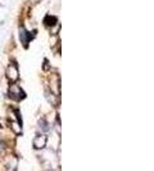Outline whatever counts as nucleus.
Instances as JSON below:
<instances>
[{"label":"nucleus","mask_w":154,"mask_h":171,"mask_svg":"<svg viewBox=\"0 0 154 171\" xmlns=\"http://www.w3.org/2000/svg\"><path fill=\"white\" fill-rule=\"evenodd\" d=\"M9 97L13 99H17V101H21V99L25 98V93L17 84H12L9 86Z\"/></svg>","instance_id":"nucleus-1"},{"label":"nucleus","mask_w":154,"mask_h":171,"mask_svg":"<svg viewBox=\"0 0 154 171\" xmlns=\"http://www.w3.org/2000/svg\"><path fill=\"white\" fill-rule=\"evenodd\" d=\"M19 35H21V40H22V42H23L25 45H27V42H28V40H31V39H34L32 36L35 35V32L34 34H28L27 31H25V28H21L19 30Z\"/></svg>","instance_id":"nucleus-4"},{"label":"nucleus","mask_w":154,"mask_h":171,"mask_svg":"<svg viewBox=\"0 0 154 171\" xmlns=\"http://www.w3.org/2000/svg\"><path fill=\"white\" fill-rule=\"evenodd\" d=\"M3 148H4V144H3V141H0V152L3 151Z\"/></svg>","instance_id":"nucleus-9"},{"label":"nucleus","mask_w":154,"mask_h":171,"mask_svg":"<svg viewBox=\"0 0 154 171\" xmlns=\"http://www.w3.org/2000/svg\"><path fill=\"white\" fill-rule=\"evenodd\" d=\"M13 129H14V131H16L17 134H19V133H21V126H19V125L13 124Z\"/></svg>","instance_id":"nucleus-8"},{"label":"nucleus","mask_w":154,"mask_h":171,"mask_svg":"<svg viewBox=\"0 0 154 171\" xmlns=\"http://www.w3.org/2000/svg\"><path fill=\"white\" fill-rule=\"evenodd\" d=\"M48 98H49V102H51V103H53V104H57V102H55V97L53 95V94H51V93H48Z\"/></svg>","instance_id":"nucleus-7"},{"label":"nucleus","mask_w":154,"mask_h":171,"mask_svg":"<svg viewBox=\"0 0 154 171\" xmlns=\"http://www.w3.org/2000/svg\"><path fill=\"white\" fill-rule=\"evenodd\" d=\"M5 75L6 77L10 80V81H16L18 79V71H17V67L14 65H10L5 71Z\"/></svg>","instance_id":"nucleus-2"},{"label":"nucleus","mask_w":154,"mask_h":171,"mask_svg":"<svg viewBox=\"0 0 154 171\" xmlns=\"http://www.w3.org/2000/svg\"><path fill=\"white\" fill-rule=\"evenodd\" d=\"M39 126L41 127V131H44V133H48V131H49V125H48V122H46V120L41 118V120L39 121Z\"/></svg>","instance_id":"nucleus-5"},{"label":"nucleus","mask_w":154,"mask_h":171,"mask_svg":"<svg viewBox=\"0 0 154 171\" xmlns=\"http://www.w3.org/2000/svg\"><path fill=\"white\" fill-rule=\"evenodd\" d=\"M46 141H48V139H46L45 135H38V137L35 138L34 147H35L36 149H42V148H45Z\"/></svg>","instance_id":"nucleus-3"},{"label":"nucleus","mask_w":154,"mask_h":171,"mask_svg":"<svg viewBox=\"0 0 154 171\" xmlns=\"http://www.w3.org/2000/svg\"><path fill=\"white\" fill-rule=\"evenodd\" d=\"M54 23H57V18H55V17H53V16H48V17L45 18V25H48V26H53Z\"/></svg>","instance_id":"nucleus-6"}]
</instances>
